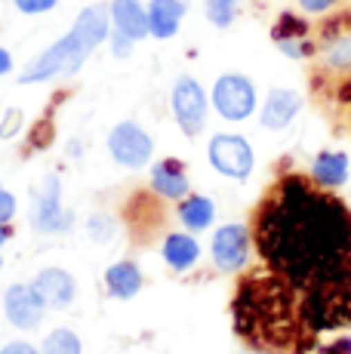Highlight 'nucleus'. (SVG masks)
<instances>
[{"label": "nucleus", "instance_id": "obj_1", "mask_svg": "<svg viewBox=\"0 0 351 354\" xmlns=\"http://www.w3.org/2000/svg\"><path fill=\"white\" fill-rule=\"evenodd\" d=\"M253 241L272 271L296 287L351 277V207L312 176H281L262 197Z\"/></svg>", "mask_w": 351, "mask_h": 354}, {"label": "nucleus", "instance_id": "obj_2", "mask_svg": "<svg viewBox=\"0 0 351 354\" xmlns=\"http://www.w3.org/2000/svg\"><path fill=\"white\" fill-rule=\"evenodd\" d=\"M234 326L253 348L268 354H308L321 339L308 326L302 287L268 265L240 281L234 296Z\"/></svg>", "mask_w": 351, "mask_h": 354}, {"label": "nucleus", "instance_id": "obj_3", "mask_svg": "<svg viewBox=\"0 0 351 354\" xmlns=\"http://www.w3.org/2000/svg\"><path fill=\"white\" fill-rule=\"evenodd\" d=\"M108 22H111V12L105 6L80 10L74 28L62 40H56L46 53H40L35 62L22 71V84H40V80H53L59 74L80 71V65L90 59V53L108 40Z\"/></svg>", "mask_w": 351, "mask_h": 354}, {"label": "nucleus", "instance_id": "obj_4", "mask_svg": "<svg viewBox=\"0 0 351 354\" xmlns=\"http://www.w3.org/2000/svg\"><path fill=\"white\" fill-rule=\"evenodd\" d=\"M317 68L336 77H351V10L330 16L314 37Z\"/></svg>", "mask_w": 351, "mask_h": 354}, {"label": "nucleus", "instance_id": "obj_5", "mask_svg": "<svg viewBox=\"0 0 351 354\" xmlns=\"http://www.w3.org/2000/svg\"><path fill=\"white\" fill-rule=\"evenodd\" d=\"M207 158H210L213 169L228 179H238L244 182L249 179L256 167V154H253V145L238 133H219L210 139V148H207Z\"/></svg>", "mask_w": 351, "mask_h": 354}, {"label": "nucleus", "instance_id": "obj_6", "mask_svg": "<svg viewBox=\"0 0 351 354\" xmlns=\"http://www.w3.org/2000/svg\"><path fill=\"white\" fill-rule=\"evenodd\" d=\"M213 108L219 118L240 124L256 111V84L244 74H222L213 84Z\"/></svg>", "mask_w": 351, "mask_h": 354}, {"label": "nucleus", "instance_id": "obj_7", "mask_svg": "<svg viewBox=\"0 0 351 354\" xmlns=\"http://www.w3.org/2000/svg\"><path fill=\"white\" fill-rule=\"evenodd\" d=\"M173 114L185 136H200L207 127V93L194 77H179L173 86Z\"/></svg>", "mask_w": 351, "mask_h": 354}, {"label": "nucleus", "instance_id": "obj_8", "mask_svg": "<svg viewBox=\"0 0 351 354\" xmlns=\"http://www.w3.org/2000/svg\"><path fill=\"white\" fill-rule=\"evenodd\" d=\"M108 151H111V158L117 160L120 167L139 169V167H145V163L151 160L154 142L139 124L124 120V124H117L111 129V136H108Z\"/></svg>", "mask_w": 351, "mask_h": 354}, {"label": "nucleus", "instance_id": "obj_9", "mask_svg": "<svg viewBox=\"0 0 351 354\" xmlns=\"http://www.w3.org/2000/svg\"><path fill=\"white\" fill-rule=\"evenodd\" d=\"M272 40L283 56L296 59V62L312 59L314 50H317L308 22L302 16H296V12H281L278 22H274V28H272Z\"/></svg>", "mask_w": 351, "mask_h": 354}, {"label": "nucleus", "instance_id": "obj_10", "mask_svg": "<svg viewBox=\"0 0 351 354\" xmlns=\"http://www.w3.org/2000/svg\"><path fill=\"white\" fill-rule=\"evenodd\" d=\"M210 253H213V262L219 265L222 271L244 268L249 259V231L244 225H234V222L231 225H222L213 234Z\"/></svg>", "mask_w": 351, "mask_h": 354}, {"label": "nucleus", "instance_id": "obj_11", "mask_svg": "<svg viewBox=\"0 0 351 354\" xmlns=\"http://www.w3.org/2000/svg\"><path fill=\"white\" fill-rule=\"evenodd\" d=\"M59 179L56 176H46L44 179V188H40L37 201H35V209H31V222H35L37 231H65L71 225V216L62 209L59 203Z\"/></svg>", "mask_w": 351, "mask_h": 354}, {"label": "nucleus", "instance_id": "obj_12", "mask_svg": "<svg viewBox=\"0 0 351 354\" xmlns=\"http://www.w3.org/2000/svg\"><path fill=\"white\" fill-rule=\"evenodd\" d=\"M299 111H302L299 93L287 90V86H278V90H272L265 96V105H262V111H259V124L265 129L281 133V129H287L296 118H299Z\"/></svg>", "mask_w": 351, "mask_h": 354}, {"label": "nucleus", "instance_id": "obj_13", "mask_svg": "<svg viewBox=\"0 0 351 354\" xmlns=\"http://www.w3.org/2000/svg\"><path fill=\"white\" fill-rule=\"evenodd\" d=\"M6 317H10L12 326L19 330H35L44 317V299L37 296L35 287H10L3 299Z\"/></svg>", "mask_w": 351, "mask_h": 354}, {"label": "nucleus", "instance_id": "obj_14", "mask_svg": "<svg viewBox=\"0 0 351 354\" xmlns=\"http://www.w3.org/2000/svg\"><path fill=\"white\" fill-rule=\"evenodd\" d=\"M185 19V0H151L148 3V31L158 40H170Z\"/></svg>", "mask_w": 351, "mask_h": 354}, {"label": "nucleus", "instance_id": "obj_15", "mask_svg": "<svg viewBox=\"0 0 351 354\" xmlns=\"http://www.w3.org/2000/svg\"><path fill=\"white\" fill-rule=\"evenodd\" d=\"M151 188L167 201H182L191 192V182H188V173L179 160H160L151 169Z\"/></svg>", "mask_w": 351, "mask_h": 354}, {"label": "nucleus", "instance_id": "obj_16", "mask_svg": "<svg viewBox=\"0 0 351 354\" xmlns=\"http://www.w3.org/2000/svg\"><path fill=\"white\" fill-rule=\"evenodd\" d=\"M348 173H351V163L345 151H321L312 160V179L321 188H330V192L345 185Z\"/></svg>", "mask_w": 351, "mask_h": 354}, {"label": "nucleus", "instance_id": "obj_17", "mask_svg": "<svg viewBox=\"0 0 351 354\" xmlns=\"http://www.w3.org/2000/svg\"><path fill=\"white\" fill-rule=\"evenodd\" d=\"M31 287L37 290V296L44 299V305H56V308H62V305H68L74 299V277L62 268L40 271Z\"/></svg>", "mask_w": 351, "mask_h": 354}, {"label": "nucleus", "instance_id": "obj_18", "mask_svg": "<svg viewBox=\"0 0 351 354\" xmlns=\"http://www.w3.org/2000/svg\"><path fill=\"white\" fill-rule=\"evenodd\" d=\"M111 19L117 25L120 34H126L130 40H142L148 37V10L139 3V0H111Z\"/></svg>", "mask_w": 351, "mask_h": 354}, {"label": "nucleus", "instance_id": "obj_19", "mask_svg": "<svg viewBox=\"0 0 351 354\" xmlns=\"http://www.w3.org/2000/svg\"><path fill=\"white\" fill-rule=\"evenodd\" d=\"M179 219L188 231H204V228H210L216 219V203L204 194H188V197H182Z\"/></svg>", "mask_w": 351, "mask_h": 354}, {"label": "nucleus", "instance_id": "obj_20", "mask_svg": "<svg viewBox=\"0 0 351 354\" xmlns=\"http://www.w3.org/2000/svg\"><path fill=\"white\" fill-rule=\"evenodd\" d=\"M164 259L170 268L185 271L200 259V243L191 234H170L164 241Z\"/></svg>", "mask_w": 351, "mask_h": 354}, {"label": "nucleus", "instance_id": "obj_21", "mask_svg": "<svg viewBox=\"0 0 351 354\" xmlns=\"http://www.w3.org/2000/svg\"><path fill=\"white\" fill-rule=\"evenodd\" d=\"M105 283H108V290H111V296L130 299L142 290V274L133 262H117L105 271Z\"/></svg>", "mask_w": 351, "mask_h": 354}, {"label": "nucleus", "instance_id": "obj_22", "mask_svg": "<svg viewBox=\"0 0 351 354\" xmlns=\"http://www.w3.org/2000/svg\"><path fill=\"white\" fill-rule=\"evenodd\" d=\"M238 3L240 0H207L204 10H207V19L216 28H228V25L238 19Z\"/></svg>", "mask_w": 351, "mask_h": 354}, {"label": "nucleus", "instance_id": "obj_23", "mask_svg": "<svg viewBox=\"0 0 351 354\" xmlns=\"http://www.w3.org/2000/svg\"><path fill=\"white\" fill-rule=\"evenodd\" d=\"M80 339L71 330H53L44 342V354H80Z\"/></svg>", "mask_w": 351, "mask_h": 354}, {"label": "nucleus", "instance_id": "obj_24", "mask_svg": "<svg viewBox=\"0 0 351 354\" xmlns=\"http://www.w3.org/2000/svg\"><path fill=\"white\" fill-rule=\"evenodd\" d=\"M299 3L302 12H308V16H323V12H330L339 0H296Z\"/></svg>", "mask_w": 351, "mask_h": 354}, {"label": "nucleus", "instance_id": "obj_25", "mask_svg": "<svg viewBox=\"0 0 351 354\" xmlns=\"http://www.w3.org/2000/svg\"><path fill=\"white\" fill-rule=\"evenodd\" d=\"M56 3H59V0H16V6H19L22 12H28V16H37V12H50Z\"/></svg>", "mask_w": 351, "mask_h": 354}, {"label": "nucleus", "instance_id": "obj_26", "mask_svg": "<svg viewBox=\"0 0 351 354\" xmlns=\"http://www.w3.org/2000/svg\"><path fill=\"white\" fill-rule=\"evenodd\" d=\"M133 44H136V40H130L126 34H120V31H114V34H111V53H114L117 59H126V56H130Z\"/></svg>", "mask_w": 351, "mask_h": 354}, {"label": "nucleus", "instance_id": "obj_27", "mask_svg": "<svg viewBox=\"0 0 351 354\" xmlns=\"http://www.w3.org/2000/svg\"><path fill=\"white\" fill-rule=\"evenodd\" d=\"M12 216H16V197L3 192V185H0V222H10Z\"/></svg>", "mask_w": 351, "mask_h": 354}, {"label": "nucleus", "instance_id": "obj_28", "mask_svg": "<svg viewBox=\"0 0 351 354\" xmlns=\"http://www.w3.org/2000/svg\"><path fill=\"white\" fill-rule=\"evenodd\" d=\"M314 354H351V339H333V342L330 345H321V348H317Z\"/></svg>", "mask_w": 351, "mask_h": 354}, {"label": "nucleus", "instance_id": "obj_29", "mask_svg": "<svg viewBox=\"0 0 351 354\" xmlns=\"http://www.w3.org/2000/svg\"><path fill=\"white\" fill-rule=\"evenodd\" d=\"M0 354H40L37 348H31L28 342H10Z\"/></svg>", "mask_w": 351, "mask_h": 354}, {"label": "nucleus", "instance_id": "obj_30", "mask_svg": "<svg viewBox=\"0 0 351 354\" xmlns=\"http://www.w3.org/2000/svg\"><path fill=\"white\" fill-rule=\"evenodd\" d=\"M10 68H12L10 53H6V50H0V77H3V74H10Z\"/></svg>", "mask_w": 351, "mask_h": 354}, {"label": "nucleus", "instance_id": "obj_31", "mask_svg": "<svg viewBox=\"0 0 351 354\" xmlns=\"http://www.w3.org/2000/svg\"><path fill=\"white\" fill-rule=\"evenodd\" d=\"M6 237H10V231H6V222H0V243H3Z\"/></svg>", "mask_w": 351, "mask_h": 354}, {"label": "nucleus", "instance_id": "obj_32", "mask_svg": "<svg viewBox=\"0 0 351 354\" xmlns=\"http://www.w3.org/2000/svg\"><path fill=\"white\" fill-rule=\"evenodd\" d=\"M0 265H3V262H0Z\"/></svg>", "mask_w": 351, "mask_h": 354}]
</instances>
